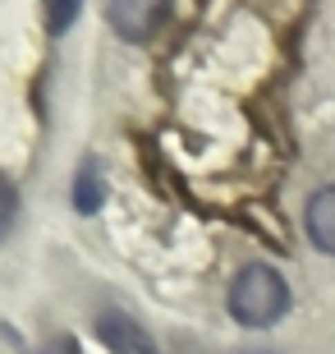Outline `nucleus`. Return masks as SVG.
Returning <instances> with one entry per match:
<instances>
[{
    "instance_id": "obj_6",
    "label": "nucleus",
    "mask_w": 335,
    "mask_h": 354,
    "mask_svg": "<svg viewBox=\"0 0 335 354\" xmlns=\"http://www.w3.org/2000/svg\"><path fill=\"white\" fill-rule=\"evenodd\" d=\"M41 5H46V28H51L55 37L69 32L74 19H78V10H83V0H41Z\"/></svg>"
},
{
    "instance_id": "obj_1",
    "label": "nucleus",
    "mask_w": 335,
    "mask_h": 354,
    "mask_svg": "<svg viewBox=\"0 0 335 354\" xmlns=\"http://www.w3.org/2000/svg\"><path fill=\"white\" fill-rule=\"evenodd\" d=\"M225 304H230V317L239 327L262 331V327H276L289 313V286L271 263H248L234 272Z\"/></svg>"
},
{
    "instance_id": "obj_3",
    "label": "nucleus",
    "mask_w": 335,
    "mask_h": 354,
    "mask_svg": "<svg viewBox=\"0 0 335 354\" xmlns=\"http://www.w3.org/2000/svg\"><path fill=\"white\" fill-rule=\"evenodd\" d=\"M92 331L102 336V345H106L111 354H156L147 327H138V317H129L124 308H115V304L97 308V317H92Z\"/></svg>"
},
{
    "instance_id": "obj_7",
    "label": "nucleus",
    "mask_w": 335,
    "mask_h": 354,
    "mask_svg": "<svg viewBox=\"0 0 335 354\" xmlns=\"http://www.w3.org/2000/svg\"><path fill=\"white\" fill-rule=\"evenodd\" d=\"M19 221V194H14L10 184L0 180V239L10 235V225Z\"/></svg>"
},
{
    "instance_id": "obj_4",
    "label": "nucleus",
    "mask_w": 335,
    "mask_h": 354,
    "mask_svg": "<svg viewBox=\"0 0 335 354\" xmlns=\"http://www.w3.org/2000/svg\"><path fill=\"white\" fill-rule=\"evenodd\" d=\"M303 225H308L312 249H322V253L335 258V184H326V189H317V194L308 198Z\"/></svg>"
},
{
    "instance_id": "obj_8",
    "label": "nucleus",
    "mask_w": 335,
    "mask_h": 354,
    "mask_svg": "<svg viewBox=\"0 0 335 354\" xmlns=\"http://www.w3.org/2000/svg\"><path fill=\"white\" fill-rule=\"evenodd\" d=\"M37 354H83V345H78L74 336H55V341H46Z\"/></svg>"
},
{
    "instance_id": "obj_2",
    "label": "nucleus",
    "mask_w": 335,
    "mask_h": 354,
    "mask_svg": "<svg viewBox=\"0 0 335 354\" xmlns=\"http://www.w3.org/2000/svg\"><path fill=\"white\" fill-rule=\"evenodd\" d=\"M170 0H106V24L124 41H147L166 24Z\"/></svg>"
},
{
    "instance_id": "obj_5",
    "label": "nucleus",
    "mask_w": 335,
    "mask_h": 354,
    "mask_svg": "<svg viewBox=\"0 0 335 354\" xmlns=\"http://www.w3.org/2000/svg\"><path fill=\"white\" fill-rule=\"evenodd\" d=\"M102 198H106L102 161H97V157H83V161H78V175H74V207L83 212V216H92V212L102 207Z\"/></svg>"
}]
</instances>
